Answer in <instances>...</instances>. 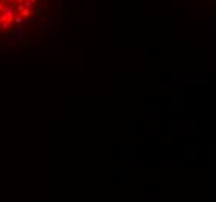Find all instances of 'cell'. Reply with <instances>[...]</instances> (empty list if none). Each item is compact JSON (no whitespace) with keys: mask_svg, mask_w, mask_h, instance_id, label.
Returning a JSON list of instances; mask_svg holds the SVG:
<instances>
[{"mask_svg":"<svg viewBox=\"0 0 216 202\" xmlns=\"http://www.w3.org/2000/svg\"><path fill=\"white\" fill-rule=\"evenodd\" d=\"M37 17H28V19H26V25H30V23H37Z\"/></svg>","mask_w":216,"mask_h":202,"instance_id":"6da1fadb","label":"cell"},{"mask_svg":"<svg viewBox=\"0 0 216 202\" xmlns=\"http://www.w3.org/2000/svg\"><path fill=\"white\" fill-rule=\"evenodd\" d=\"M28 2H30L31 5H37V2H39V0H28Z\"/></svg>","mask_w":216,"mask_h":202,"instance_id":"7a4b0ae2","label":"cell"},{"mask_svg":"<svg viewBox=\"0 0 216 202\" xmlns=\"http://www.w3.org/2000/svg\"><path fill=\"white\" fill-rule=\"evenodd\" d=\"M22 2H25V0H16V2H14V3H16V5H20Z\"/></svg>","mask_w":216,"mask_h":202,"instance_id":"3957f363","label":"cell"},{"mask_svg":"<svg viewBox=\"0 0 216 202\" xmlns=\"http://www.w3.org/2000/svg\"><path fill=\"white\" fill-rule=\"evenodd\" d=\"M8 2H11V3H14V2H16V0H8Z\"/></svg>","mask_w":216,"mask_h":202,"instance_id":"277c9868","label":"cell"},{"mask_svg":"<svg viewBox=\"0 0 216 202\" xmlns=\"http://www.w3.org/2000/svg\"><path fill=\"white\" fill-rule=\"evenodd\" d=\"M2 8H3V6H2V5H0V12H2Z\"/></svg>","mask_w":216,"mask_h":202,"instance_id":"5b68a950","label":"cell"},{"mask_svg":"<svg viewBox=\"0 0 216 202\" xmlns=\"http://www.w3.org/2000/svg\"><path fill=\"white\" fill-rule=\"evenodd\" d=\"M40 2H47V0H40Z\"/></svg>","mask_w":216,"mask_h":202,"instance_id":"8992f818","label":"cell"}]
</instances>
